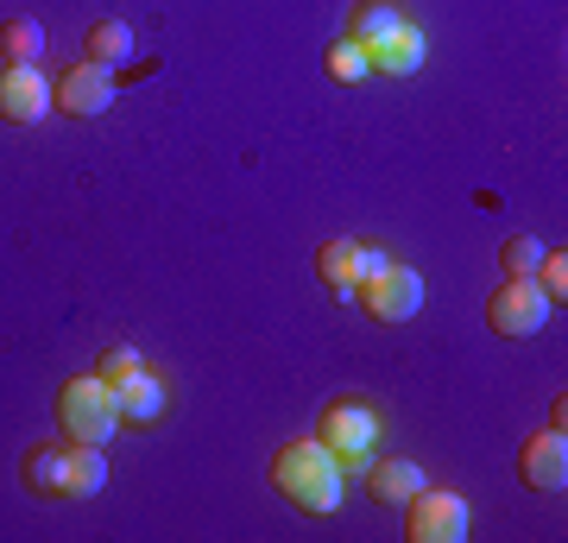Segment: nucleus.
Returning a JSON list of instances; mask_svg holds the SVG:
<instances>
[{"label": "nucleus", "mask_w": 568, "mask_h": 543, "mask_svg": "<svg viewBox=\"0 0 568 543\" xmlns=\"http://www.w3.org/2000/svg\"><path fill=\"white\" fill-rule=\"evenodd\" d=\"M272 486H278L297 512H316V519L342 512V462H335L316 436H297V443H284L278 455H272Z\"/></svg>", "instance_id": "nucleus-1"}, {"label": "nucleus", "mask_w": 568, "mask_h": 543, "mask_svg": "<svg viewBox=\"0 0 568 543\" xmlns=\"http://www.w3.org/2000/svg\"><path fill=\"white\" fill-rule=\"evenodd\" d=\"M58 423H63V436H70V443L108 449V443H114V430H121V404H114V392L89 373V380H70L58 392Z\"/></svg>", "instance_id": "nucleus-2"}, {"label": "nucleus", "mask_w": 568, "mask_h": 543, "mask_svg": "<svg viewBox=\"0 0 568 543\" xmlns=\"http://www.w3.org/2000/svg\"><path fill=\"white\" fill-rule=\"evenodd\" d=\"M316 443L342 462V474L354 467V474H366V462H373V443H379V418H373V404L366 399H335L323 404V423H316Z\"/></svg>", "instance_id": "nucleus-3"}, {"label": "nucleus", "mask_w": 568, "mask_h": 543, "mask_svg": "<svg viewBox=\"0 0 568 543\" xmlns=\"http://www.w3.org/2000/svg\"><path fill=\"white\" fill-rule=\"evenodd\" d=\"M354 303H361L373 322H410L417 310H424V279H417L410 265L386 260V265H373V272L354 284Z\"/></svg>", "instance_id": "nucleus-4"}, {"label": "nucleus", "mask_w": 568, "mask_h": 543, "mask_svg": "<svg viewBox=\"0 0 568 543\" xmlns=\"http://www.w3.org/2000/svg\"><path fill=\"white\" fill-rule=\"evenodd\" d=\"M51 108L70 114V121H95V114L114 108V77H108L102 63H89V58L70 63V70L51 77Z\"/></svg>", "instance_id": "nucleus-5"}, {"label": "nucleus", "mask_w": 568, "mask_h": 543, "mask_svg": "<svg viewBox=\"0 0 568 543\" xmlns=\"http://www.w3.org/2000/svg\"><path fill=\"white\" fill-rule=\"evenodd\" d=\"M405 531H410V543H462L467 500L462 493H443V486H424L417 500H405Z\"/></svg>", "instance_id": "nucleus-6"}, {"label": "nucleus", "mask_w": 568, "mask_h": 543, "mask_svg": "<svg viewBox=\"0 0 568 543\" xmlns=\"http://www.w3.org/2000/svg\"><path fill=\"white\" fill-rule=\"evenodd\" d=\"M549 310L556 303L537 291V279H499V291H493V303H487V322H493V335H537L549 322Z\"/></svg>", "instance_id": "nucleus-7"}, {"label": "nucleus", "mask_w": 568, "mask_h": 543, "mask_svg": "<svg viewBox=\"0 0 568 543\" xmlns=\"http://www.w3.org/2000/svg\"><path fill=\"white\" fill-rule=\"evenodd\" d=\"M51 114V82H44L39 63H7L0 70V121L32 127Z\"/></svg>", "instance_id": "nucleus-8"}, {"label": "nucleus", "mask_w": 568, "mask_h": 543, "mask_svg": "<svg viewBox=\"0 0 568 543\" xmlns=\"http://www.w3.org/2000/svg\"><path fill=\"white\" fill-rule=\"evenodd\" d=\"M518 481H525L530 493H562V486H568V443H562V430H544V436H530V443L518 449Z\"/></svg>", "instance_id": "nucleus-9"}, {"label": "nucleus", "mask_w": 568, "mask_h": 543, "mask_svg": "<svg viewBox=\"0 0 568 543\" xmlns=\"http://www.w3.org/2000/svg\"><path fill=\"white\" fill-rule=\"evenodd\" d=\"M366 486H373V500L379 505H405L424 493V467L410 462V455H386V462H366Z\"/></svg>", "instance_id": "nucleus-10"}, {"label": "nucleus", "mask_w": 568, "mask_h": 543, "mask_svg": "<svg viewBox=\"0 0 568 543\" xmlns=\"http://www.w3.org/2000/svg\"><path fill=\"white\" fill-rule=\"evenodd\" d=\"M316 279H323L342 303H354V284L366 279V247L361 241H328L323 253H316Z\"/></svg>", "instance_id": "nucleus-11"}, {"label": "nucleus", "mask_w": 568, "mask_h": 543, "mask_svg": "<svg viewBox=\"0 0 568 543\" xmlns=\"http://www.w3.org/2000/svg\"><path fill=\"white\" fill-rule=\"evenodd\" d=\"M424 51H429L424 32H417V26H398L392 39H379L366 51V63H373L379 77H417V70H424Z\"/></svg>", "instance_id": "nucleus-12"}, {"label": "nucleus", "mask_w": 568, "mask_h": 543, "mask_svg": "<svg viewBox=\"0 0 568 543\" xmlns=\"http://www.w3.org/2000/svg\"><path fill=\"white\" fill-rule=\"evenodd\" d=\"M114 404H121V423H159L164 418V380L140 366L133 380L114 385Z\"/></svg>", "instance_id": "nucleus-13"}, {"label": "nucleus", "mask_w": 568, "mask_h": 543, "mask_svg": "<svg viewBox=\"0 0 568 543\" xmlns=\"http://www.w3.org/2000/svg\"><path fill=\"white\" fill-rule=\"evenodd\" d=\"M108 486V455L102 449L70 443V462H63V500H95Z\"/></svg>", "instance_id": "nucleus-14"}, {"label": "nucleus", "mask_w": 568, "mask_h": 543, "mask_svg": "<svg viewBox=\"0 0 568 543\" xmlns=\"http://www.w3.org/2000/svg\"><path fill=\"white\" fill-rule=\"evenodd\" d=\"M398 26H405V13H398L392 0H361V7H354V20H347V39L373 51V44H379V39H392Z\"/></svg>", "instance_id": "nucleus-15"}, {"label": "nucleus", "mask_w": 568, "mask_h": 543, "mask_svg": "<svg viewBox=\"0 0 568 543\" xmlns=\"http://www.w3.org/2000/svg\"><path fill=\"white\" fill-rule=\"evenodd\" d=\"M82 51H89V63H126L133 58V26L126 20H95L89 26V39H82Z\"/></svg>", "instance_id": "nucleus-16"}, {"label": "nucleus", "mask_w": 568, "mask_h": 543, "mask_svg": "<svg viewBox=\"0 0 568 543\" xmlns=\"http://www.w3.org/2000/svg\"><path fill=\"white\" fill-rule=\"evenodd\" d=\"M0 58L7 63H39L44 58V26L39 20H0Z\"/></svg>", "instance_id": "nucleus-17"}, {"label": "nucleus", "mask_w": 568, "mask_h": 543, "mask_svg": "<svg viewBox=\"0 0 568 543\" xmlns=\"http://www.w3.org/2000/svg\"><path fill=\"white\" fill-rule=\"evenodd\" d=\"M63 462H70L63 443H39L26 455V486H32V493H63Z\"/></svg>", "instance_id": "nucleus-18"}, {"label": "nucleus", "mask_w": 568, "mask_h": 543, "mask_svg": "<svg viewBox=\"0 0 568 543\" xmlns=\"http://www.w3.org/2000/svg\"><path fill=\"white\" fill-rule=\"evenodd\" d=\"M537 260H544V241H537V234H511V241L499 247V279H530Z\"/></svg>", "instance_id": "nucleus-19"}, {"label": "nucleus", "mask_w": 568, "mask_h": 543, "mask_svg": "<svg viewBox=\"0 0 568 543\" xmlns=\"http://www.w3.org/2000/svg\"><path fill=\"white\" fill-rule=\"evenodd\" d=\"M530 279H537V291H544L549 303H568V253H562V247H556V253L544 247V260H537Z\"/></svg>", "instance_id": "nucleus-20"}, {"label": "nucleus", "mask_w": 568, "mask_h": 543, "mask_svg": "<svg viewBox=\"0 0 568 543\" xmlns=\"http://www.w3.org/2000/svg\"><path fill=\"white\" fill-rule=\"evenodd\" d=\"M373 63H366V44H354V39H342V44H328V77L335 82H361Z\"/></svg>", "instance_id": "nucleus-21"}, {"label": "nucleus", "mask_w": 568, "mask_h": 543, "mask_svg": "<svg viewBox=\"0 0 568 543\" xmlns=\"http://www.w3.org/2000/svg\"><path fill=\"white\" fill-rule=\"evenodd\" d=\"M140 366H145V361H140V348H108L102 361H95V380H102L108 392H114V385H121V380H133Z\"/></svg>", "instance_id": "nucleus-22"}]
</instances>
